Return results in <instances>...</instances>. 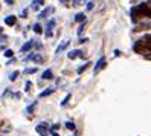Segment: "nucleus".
<instances>
[{
  "mask_svg": "<svg viewBox=\"0 0 151 136\" xmlns=\"http://www.w3.org/2000/svg\"><path fill=\"white\" fill-rule=\"evenodd\" d=\"M92 8H93V3L90 2V3H88V5H87V9H92Z\"/></svg>",
  "mask_w": 151,
  "mask_h": 136,
  "instance_id": "nucleus-26",
  "label": "nucleus"
},
{
  "mask_svg": "<svg viewBox=\"0 0 151 136\" xmlns=\"http://www.w3.org/2000/svg\"><path fill=\"white\" fill-rule=\"evenodd\" d=\"M50 12H54V8H52V6H49V8H44V9L38 14V17H40V19H46V17H47V14H50Z\"/></svg>",
  "mask_w": 151,
  "mask_h": 136,
  "instance_id": "nucleus-5",
  "label": "nucleus"
},
{
  "mask_svg": "<svg viewBox=\"0 0 151 136\" xmlns=\"http://www.w3.org/2000/svg\"><path fill=\"white\" fill-rule=\"evenodd\" d=\"M52 136H60V135H58L57 132H52Z\"/></svg>",
  "mask_w": 151,
  "mask_h": 136,
  "instance_id": "nucleus-28",
  "label": "nucleus"
},
{
  "mask_svg": "<svg viewBox=\"0 0 151 136\" xmlns=\"http://www.w3.org/2000/svg\"><path fill=\"white\" fill-rule=\"evenodd\" d=\"M3 55L6 57V58H12V55H14V52H12V49H6L5 51V54Z\"/></svg>",
  "mask_w": 151,
  "mask_h": 136,
  "instance_id": "nucleus-17",
  "label": "nucleus"
},
{
  "mask_svg": "<svg viewBox=\"0 0 151 136\" xmlns=\"http://www.w3.org/2000/svg\"><path fill=\"white\" fill-rule=\"evenodd\" d=\"M15 22H17V17H15V15H8V17H5V23H6L8 26H14Z\"/></svg>",
  "mask_w": 151,
  "mask_h": 136,
  "instance_id": "nucleus-6",
  "label": "nucleus"
},
{
  "mask_svg": "<svg viewBox=\"0 0 151 136\" xmlns=\"http://www.w3.org/2000/svg\"><path fill=\"white\" fill-rule=\"evenodd\" d=\"M38 69L37 67H29V69H24V74H35Z\"/></svg>",
  "mask_w": 151,
  "mask_h": 136,
  "instance_id": "nucleus-19",
  "label": "nucleus"
},
{
  "mask_svg": "<svg viewBox=\"0 0 151 136\" xmlns=\"http://www.w3.org/2000/svg\"><path fill=\"white\" fill-rule=\"evenodd\" d=\"M35 132H37L38 135H41V136H47V127L44 124H40V125L35 127Z\"/></svg>",
  "mask_w": 151,
  "mask_h": 136,
  "instance_id": "nucleus-4",
  "label": "nucleus"
},
{
  "mask_svg": "<svg viewBox=\"0 0 151 136\" xmlns=\"http://www.w3.org/2000/svg\"><path fill=\"white\" fill-rule=\"evenodd\" d=\"M75 22L84 23V22H86V14H84V12H78V14L75 15Z\"/></svg>",
  "mask_w": 151,
  "mask_h": 136,
  "instance_id": "nucleus-10",
  "label": "nucleus"
},
{
  "mask_svg": "<svg viewBox=\"0 0 151 136\" xmlns=\"http://www.w3.org/2000/svg\"><path fill=\"white\" fill-rule=\"evenodd\" d=\"M29 89H31V83L28 81V83H26V87H24V92H29Z\"/></svg>",
  "mask_w": 151,
  "mask_h": 136,
  "instance_id": "nucleus-23",
  "label": "nucleus"
},
{
  "mask_svg": "<svg viewBox=\"0 0 151 136\" xmlns=\"http://www.w3.org/2000/svg\"><path fill=\"white\" fill-rule=\"evenodd\" d=\"M151 15V9H150V5L148 3H140L131 8V20L133 22H137V19L140 17H150Z\"/></svg>",
  "mask_w": 151,
  "mask_h": 136,
  "instance_id": "nucleus-1",
  "label": "nucleus"
},
{
  "mask_svg": "<svg viewBox=\"0 0 151 136\" xmlns=\"http://www.w3.org/2000/svg\"><path fill=\"white\" fill-rule=\"evenodd\" d=\"M35 104H37V103H34V104H32L31 107H28V112H32V110H34V107H35Z\"/></svg>",
  "mask_w": 151,
  "mask_h": 136,
  "instance_id": "nucleus-24",
  "label": "nucleus"
},
{
  "mask_svg": "<svg viewBox=\"0 0 151 136\" xmlns=\"http://www.w3.org/2000/svg\"><path fill=\"white\" fill-rule=\"evenodd\" d=\"M43 80H54V74H52V70L47 69V70H44L43 72V75H41Z\"/></svg>",
  "mask_w": 151,
  "mask_h": 136,
  "instance_id": "nucleus-9",
  "label": "nucleus"
},
{
  "mask_svg": "<svg viewBox=\"0 0 151 136\" xmlns=\"http://www.w3.org/2000/svg\"><path fill=\"white\" fill-rule=\"evenodd\" d=\"M67 57H69L70 60H75V58H78V57L84 58V54L79 51V49H75V51H72V52H69V54H67Z\"/></svg>",
  "mask_w": 151,
  "mask_h": 136,
  "instance_id": "nucleus-2",
  "label": "nucleus"
},
{
  "mask_svg": "<svg viewBox=\"0 0 151 136\" xmlns=\"http://www.w3.org/2000/svg\"><path fill=\"white\" fill-rule=\"evenodd\" d=\"M28 60H32V61H35V63H43V57L38 55V54H35V55H29Z\"/></svg>",
  "mask_w": 151,
  "mask_h": 136,
  "instance_id": "nucleus-13",
  "label": "nucleus"
},
{
  "mask_svg": "<svg viewBox=\"0 0 151 136\" xmlns=\"http://www.w3.org/2000/svg\"><path fill=\"white\" fill-rule=\"evenodd\" d=\"M2 32H3V29H2V28H0V34H2Z\"/></svg>",
  "mask_w": 151,
  "mask_h": 136,
  "instance_id": "nucleus-30",
  "label": "nucleus"
},
{
  "mask_svg": "<svg viewBox=\"0 0 151 136\" xmlns=\"http://www.w3.org/2000/svg\"><path fill=\"white\" fill-rule=\"evenodd\" d=\"M88 66H92V63H86L84 66H81V67L78 69V74H83V72H84V70H86V69H87Z\"/></svg>",
  "mask_w": 151,
  "mask_h": 136,
  "instance_id": "nucleus-16",
  "label": "nucleus"
},
{
  "mask_svg": "<svg viewBox=\"0 0 151 136\" xmlns=\"http://www.w3.org/2000/svg\"><path fill=\"white\" fill-rule=\"evenodd\" d=\"M32 46H34V41H28V43H24L23 44V46H22V54H26V52H28V51H31L32 49Z\"/></svg>",
  "mask_w": 151,
  "mask_h": 136,
  "instance_id": "nucleus-8",
  "label": "nucleus"
},
{
  "mask_svg": "<svg viewBox=\"0 0 151 136\" xmlns=\"http://www.w3.org/2000/svg\"><path fill=\"white\" fill-rule=\"evenodd\" d=\"M70 96H72V95H70V93H69V95H66V98L63 99V101H61V106H66V104H67V101H69V99H70Z\"/></svg>",
  "mask_w": 151,
  "mask_h": 136,
  "instance_id": "nucleus-21",
  "label": "nucleus"
},
{
  "mask_svg": "<svg viewBox=\"0 0 151 136\" xmlns=\"http://www.w3.org/2000/svg\"><path fill=\"white\" fill-rule=\"evenodd\" d=\"M12 2H14V0H6V3H8V5H9V3H12Z\"/></svg>",
  "mask_w": 151,
  "mask_h": 136,
  "instance_id": "nucleus-29",
  "label": "nucleus"
},
{
  "mask_svg": "<svg viewBox=\"0 0 151 136\" xmlns=\"http://www.w3.org/2000/svg\"><path fill=\"white\" fill-rule=\"evenodd\" d=\"M66 129H69V130H75V124H73V122H66Z\"/></svg>",
  "mask_w": 151,
  "mask_h": 136,
  "instance_id": "nucleus-20",
  "label": "nucleus"
},
{
  "mask_svg": "<svg viewBox=\"0 0 151 136\" xmlns=\"http://www.w3.org/2000/svg\"><path fill=\"white\" fill-rule=\"evenodd\" d=\"M104 66H105V58H101L99 61L96 63V66H95V74H98L101 69H104Z\"/></svg>",
  "mask_w": 151,
  "mask_h": 136,
  "instance_id": "nucleus-7",
  "label": "nucleus"
},
{
  "mask_svg": "<svg viewBox=\"0 0 151 136\" xmlns=\"http://www.w3.org/2000/svg\"><path fill=\"white\" fill-rule=\"evenodd\" d=\"M43 3H44V0H34V2H32V6H31V8H32L34 11H38V8H40V6H41Z\"/></svg>",
  "mask_w": 151,
  "mask_h": 136,
  "instance_id": "nucleus-11",
  "label": "nucleus"
},
{
  "mask_svg": "<svg viewBox=\"0 0 151 136\" xmlns=\"http://www.w3.org/2000/svg\"><path fill=\"white\" fill-rule=\"evenodd\" d=\"M69 43H70L69 40H66V41H63V43H61V44H60V46H58V49H57V52L60 54L61 51H64V49H67V46H69Z\"/></svg>",
  "mask_w": 151,
  "mask_h": 136,
  "instance_id": "nucleus-14",
  "label": "nucleus"
},
{
  "mask_svg": "<svg viewBox=\"0 0 151 136\" xmlns=\"http://www.w3.org/2000/svg\"><path fill=\"white\" fill-rule=\"evenodd\" d=\"M54 92H55V87H49V89L44 90V92L40 93V98H44V96H47V95H52Z\"/></svg>",
  "mask_w": 151,
  "mask_h": 136,
  "instance_id": "nucleus-12",
  "label": "nucleus"
},
{
  "mask_svg": "<svg viewBox=\"0 0 151 136\" xmlns=\"http://www.w3.org/2000/svg\"><path fill=\"white\" fill-rule=\"evenodd\" d=\"M55 26V20L52 19V20H49V23H47V26H46V37H52V35H54V32H52V28H54Z\"/></svg>",
  "mask_w": 151,
  "mask_h": 136,
  "instance_id": "nucleus-3",
  "label": "nucleus"
},
{
  "mask_svg": "<svg viewBox=\"0 0 151 136\" xmlns=\"http://www.w3.org/2000/svg\"><path fill=\"white\" fill-rule=\"evenodd\" d=\"M19 75H20V72H19V70H14L12 74H11V77H9V80H11V81H15Z\"/></svg>",
  "mask_w": 151,
  "mask_h": 136,
  "instance_id": "nucleus-15",
  "label": "nucleus"
},
{
  "mask_svg": "<svg viewBox=\"0 0 151 136\" xmlns=\"http://www.w3.org/2000/svg\"><path fill=\"white\" fill-rule=\"evenodd\" d=\"M86 41H88V38H81V40H79L78 43H86Z\"/></svg>",
  "mask_w": 151,
  "mask_h": 136,
  "instance_id": "nucleus-27",
  "label": "nucleus"
},
{
  "mask_svg": "<svg viewBox=\"0 0 151 136\" xmlns=\"http://www.w3.org/2000/svg\"><path fill=\"white\" fill-rule=\"evenodd\" d=\"M34 31H35V34H41V32H43L41 26H40L38 23H35V25H34Z\"/></svg>",
  "mask_w": 151,
  "mask_h": 136,
  "instance_id": "nucleus-18",
  "label": "nucleus"
},
{
  "mask_svg": "<svg viewBox=\"0 0 151 136\" xmlns=\"http://www.w3.org/2000/svg\"><path fill=\"white\" fill-rule=\"evenodd\" d=\"M83 32H84V23H81V26L78 28V35H81Z\"/></svg>",
  "mask_w": 151,
  "mask_h": 136,
  "instance_id": "nucleus-22",
  "label": "nucleus"
},
{
  "mask_svg": "<svg viewBox=\"0 0 151 136\" xmlns=\"http://www.w3.org/2000/svg\"><path fill=\"white\" fill-rule=\"evenodd\" d=\"M26 15H28V9H23L22 11V17H26Z\"/></svg>",
  "mask_w": 151,
  "mask_h": 136,
  "instance_id": "nucleus-25",
  "label": "nucleus"
},
{
  "mask_svg": "<svg viewBox=\"0 0 151 136\" xmlns=\"http://www.w3.org/2000/svg\"><path fill=\"white\" fill-rule=\"evenodd\" d=\"M61 2H67V0H61Z\"/></svg>",
  "mask_w": 151,
  "mask_h": 136,
  "instance_id": "nucleus-31",
  "label": "nucleus"
}]
</instances>
